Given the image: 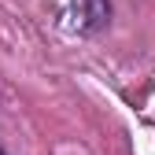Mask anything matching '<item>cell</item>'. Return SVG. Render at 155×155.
<instances>
[{"label":"cell","instance_id":"7a4b0ae2","mask_svg":"<svg viewBox=\"0 0 155 155\" xmlns=\"http://www.w3.org/2000/svg\"><path fill=\"white\" fill-rule=\"evenodd\" d=\"M0 155H4V151H0Z\"/></svg>","mask_w":155,"mask_h":155},{"label":"cell","instance_id":"6da1fadb","mask_svg":"<svg viewBox=\"0 0 155 155\" xmlns=\"http://www.w3.org/2000/svg\"><path fill=\"white\" fill-rule=\"evenodd\" d=\"M67 15L70 26H78L81 33H96L111 22V0H74Z\"/></svg>","mask_w":155,"mask_h":155}]
</instances>
